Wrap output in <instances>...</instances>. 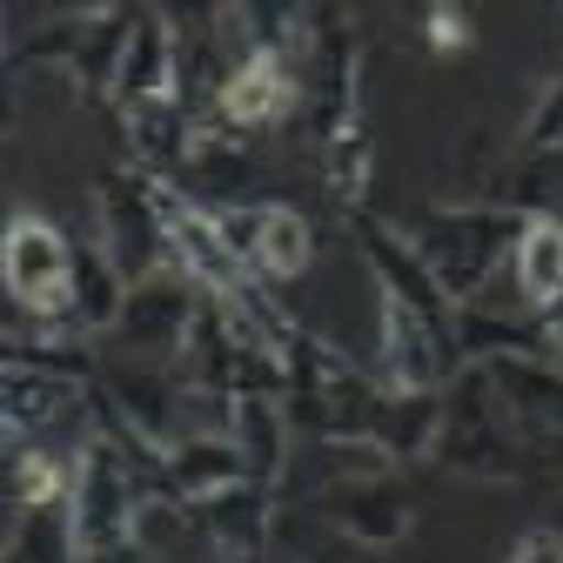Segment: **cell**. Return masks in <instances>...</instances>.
Wrapping results in <instances>:
<instances>
[{"label": "cell", "mask_w": 563, "mask_h": 563, "mask_svg": "<svg viewBox=\"0 0 563 563\" xmlns=\"http://www.w3.org/2000/svg\"><path fill=\"white\" fill-rule=\"evenodd\" d=\"M262 255H268V268H302V255H309V242H302V222L296 216H268L262 222Z\"/></svg>", "instance_id": "cell-4"}, {"label": "cell", "mask_w": 563, "mask_h": 563, "mask_svg": "<svg viewBox=\"0 0 563 563\" xmlns=\"http://www.w3.org/2000/svg\"><path fill=\"white\" fill-rule=\"evenodd\" d=\"M222 101H229V114H235V121H262V114H275V108H282V67H275L268 54H255L242 75L229 81V95H222Z\"/></svg>", "instance_id": "cell-2"}, {"label": "cell", "mask_w": 563, "mask_h": 563, "mask_svg": "<svg viewBox=\"0 0 563 563\" xmlns=\"http://www.w3.org/2000/svg\"><path fill=\"white\" fill-rule=\"evenodd\" d=\"M523 282L537 296H556V282H563V235L556 229H530L523 242Z\"/></svg>", "instance_id": "cell-3"}, {"label": "cell", "mask_w": 563, "mask_h": 563, "mask_svg": "<svg viewBox=\"0 0 563 563\" xmlns=\"http://www.w3.org/2000/svg\"><path fill=\"white\" fill-rule=\"evenodd\" d=\"M517 563H563V550H556V543H550V537H530V543H523V556H517Z\"/></svg>", "instance_id": "cell-5"}, {"label": "cell", "mask_w": 563, "mask_h": 563, "mask_svg": "<svg viewBox=\"0 0 563 563\" xmlns=\"http://www.w3.org/2000/svg\"><path fill=\"white\" fill-rule=\"evenodd\" d=\"M8 282H14L34 309L60 302V242H54V229L14 222V235H8Z\"/></svg>", "instance_id": "cell-1"}]
</instances>
